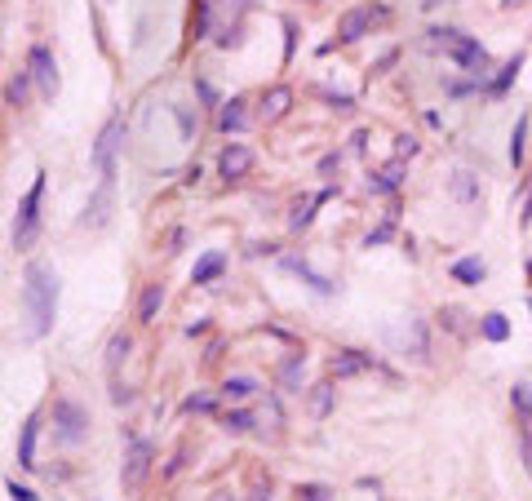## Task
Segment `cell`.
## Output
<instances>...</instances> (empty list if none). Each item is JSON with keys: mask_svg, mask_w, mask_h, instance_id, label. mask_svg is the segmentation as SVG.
I'll return each instance as SVG.
<instances>
[{"mask_svg": "<svg viewBox=\"0 0 532 501\" xmlns=\"http://www.w3.org/2000/svg\"><path fill=\"white\" fill-rule=\"evenodd\" d=\"M289 107H293V94L284 85H275V89H266V94H262V120H280Z\"/></svg>", "mask_w": 532, "mask_h": 501, "instance_id": "11", "label": "cell"}, {"mask_svg": "<svg viewBox=\"0 0 532 501\" xmlns=\"http://www.w3.org/2000/svg\"><path fill=\"white\" fill-rule=\"evenodd\" d=\"M244 125H249V116H244V98H231L227 107H222V116H218V129H222V134H240Z\"/></svg>", "mask_w": 532, "mask_h": 501, "instance_id": "15", "label": "cell"}, {"mask_svg": "<svg viewBox=\"0 0 532 501\" xmlns=\"http://www.w3.org/2000/svg\"><path fill=\"white\" fill-rule=\"evenodd\" d=\"M253 391H258L253 377H227V382H222V395H227V400H249Z\"/></svg>", "mask_w": 532, "mask_h": 501, "instance_id": "22", "label": "cell"}, {"mask_svg": "<svg viewBox=\"0 0 532 501\" xmlns=\"http://www.w3.org/2000/svg\"><path fill=\"white\" fill-rule=\"evenodd\" d=\"M506 5H524V0H506Z\"/></svg>", "mask_w": 532, "mask_h": 501, "instance_id": "37", "label": "cell"}, {"mask_svg": "<svg viewBox=\"0 0 532 501\" xmlns=\"http://www.w3.org/2000/svg\"><path fill=\"white\" fill-rule=\"evenodd\" d=\"M266 493H271V479L262 484V475H253V501H271Z\"/></svg>", "mask_w": 532, "mask_h": 501, "instance_id": "33", "label": "cell"}, {"mask_svg": "<svg viewBox=\"0 0 532 501\" xmlns=\"http://www.w3.org/2000/svg\"><path fill=\"white\" fill-rule=\"evenodd\" d=\"M160 306H165V289H160V284H147V289H142V298H138V320L142 324H156Z\"/></svg>", "mask_w": 532, "mask_h": 501, "instance_id": "12", "label": "cell"}, {"mask_svg": "<svg viewBox=\"0 0 532 501\" xmlns=\"http://www.w3.org/2000/svg\"><path fill=\"white\" fill-rule=\"evenodd\" d=\"M524 134H528V116L515 125V134H510V165H524Z\"/></svg>", "mask_w": 532, "mask_h": 501, "instance_id": "27", "label": "cell"}, {"mask_svg": "<svg viewBox=\"0 0 532 501\" xmlns=\"http://www.w3.org/2000/svg\"><path fill=\"white\" fill-rule=\"evenodd\" d=\"M510 400H515V408L524 413V426H532V386H528V382H519L515 391H510Z\"/></svg>", "mask_w": 532, "mask_h": 501, "instance_id": "26", "label": "cell"}, {"mask_svg": "<svg viewBox=\"0 0 532 501\" xmlns=\"http://www.w3.org/2000/svg\"><path fill=\"white\" fill-rule=\"evenodd\" d=\"M27 89H32V71H18V76L5 85V102H9V107H23Z\"/></svg>", "mask_w": 532, "mask_h": 501, "instance_id": "18", "label": "cell"}, {"mask_svg": "<svg viewBox=\"0 0 532 501\" xmlns=\"http://www.w3.org/2000/svg\"><path fill=\"white\" fill-rule=\"evenodd\" d=\"M54 426H58V439H63V444H85L89 439V413L71 400L54 404Z\"/></svg>", "mask_w": 532, "mask_h": 501, "instance_id": "5", "label": "cell"}, {"mask_svg": "<svg viewBox=\"0 0 532 501\" xmlns=\"http://www.w3.org/2000/svg\"><path fill=\"white\" fill-rule=\"evenodd\" d=\"M479 333L488 337V342H506L510 337V324H506V315H484V320H479Z\"/></svg>", "mask_w": 532, "mask_h": 501, "instance_id": "20", "label": "cell"}, {"mask_svg": "<svg viewBox=\"0 0 532 501\" xmlns=\"http://www.w3.org/2000/svg\"><path fill=\"white\" fill-rule=\"evenodd\" d=\"M107 204H111V182H102V191L85 209V227H102V222H107Z\"/></svg>", "mask_w": 532, "mask_h": 501, "instance_id": "16", "label": "cell"}, {"mask_svg": "<svg viewBox=\"0 0 532 501\" xmlns=\"http://www.w3.org/2000/svg\"><path fill=\"white\" fill-rule=\"evenodd\" d=\"M23 302L27 320H32V337H49L58 320V275L49 262H27L23 275Z\"/></svg>", "mask_w": 532, "mask_h": 501, "instance_id": "1", "label": "cell"}, {"mask_svg": "<svg viewBox=\"0 0 532 501\" xmlns=\"http://www.w3.org/2000/svg\"><path fill=\"white\" fill-rule=\"evenodd\" d=\"M519 67H524V58H510V63H506V71H501V76L493 80V94H506V85L519 76Z\"/></svg>", "mask_w": 532, "mask_h": 501, "instance_id": "28", "label": "cell"}, {"mask_svg": "<svg viewBox=\"0 0 532 501\" xmlns=\"http://www.w3.org/2000/svg\"><path fill=\"white\" fill-rule=\"evenodd\" d=\"M302 364H306V360H302V355H293V360H289V364H284V373H280V382H284V386H298V382H302Z\"/></svg>", "mask_w": 532, "mask_h": 501, "instance_id": "30", "label": "cell"}, {"mask_svg": "<svg viewBox=\"0 0 532 501\" xmlns=\"http://www.w3.org/2000/svg\"><path fill=\"white\" fill-rule=\"evenodd\" d=\"M222 426H227L231 435H244V431H253V413H244V408H231V413H222Z\"/></svg>", "mask_w": 532, "mask_h": 501, "instance_id": "25", "label": "cell"}, {"mask_svg": "<svg viewBox=\"0 0 532 501\" xmlns=\"http://www.w3.org/2000/svg\"><path fill=\"white\" fill-rule=\"evenodd\" d=\"M453 280H462V284H479V280H484V262H479V258H462V262H453Z\"/></svg>", "mask_w": 532, "mask_h": 501, "instance_id": "21", "label": "cell"}, {"mask_svg": "<svg viewBox=\"0 0 532 501\" xmlns=\"http://www.w3.org/2000/svg\"><path fill=\"white\" fill-rule=\"evenodd\" d=\"M151 462H156V448H151V439H129L120 484H125V488H142V479L151 475Z\"/></svg>", "mask_w": 532, "mask_h": 501, "instance_id": "4", "label": "cell"}, {"mask_svg": "<svg viewBox=\"0 0 532 501\" xmlns=\"http://www.w3.org/2000/svg\"><path fill=\"white\" fill-rule=\"evenodd\" d=\"M182 408H187V413H213V395H191Z\"/></svg>", "mask_w": 532, "mask_h": 501, "instance_id": "32", "label": "cell"}, {"mask_svg": "<svg viewBox=\"0 0 532 501\" xmlns=\"http://www.w3.org/2000/svg\"><path fill=\"white\" fill-rule=\"evenodd\" d=\"M368 27H373V14H368V9H351V14L337 23V40H346V45H351V40H360Z\"/></svg>", "mask_w": 532, "mask_h": 501, "instance_id": "10", "label": "cell"}, {"mask_svg": "<svg viewBox=\"0 0 532 501\" xmlns=\"http://www.w3.org/2000/svg\"><path fill=\"white\" fill-rule=\"evenodd\" d=\"M519 448H524V466L532 470V435L524 431V439H519Z\"/></svg>", "mask_w": 532, "mask_h": 501, "instance_id": "34", "label": "cell"}, {"mask_svg": "<svg viewBox=\"0 0 532 501\" xmlns=\"http://www.w3.org/2000/svg\"><path fill=\"white\" fill-rule=\"evenodd\" d=\"M284 267H289V271H298V275H302V280H306V284H311V289H315V293H324V298H329V293H333V280H324V275H315V271H311V267H306V262H302V258H289V262H284Z\"/></svg>", "mask_w": 532, "mask_h": 501, "instance_id": "17", "label": "cell"}, {"mask_svg": "<svg viewBox=\"0 0 532 501\" xmlns=\"http://www.w3.org/2000/svg\"><path fill=\"white\" fill-rule=\"evenodd\" d=\"M329 408H333V386L329 382L311 386V417H329Z\"/></svg>", "mask_w": 532, "mask_h": 501, "instance_id": "24", "label": "cell"}, {"mask_svg": "<svg viewBox=\"0 0 532 501\" xmlns=\"http://www.w3.org/2000/svg\"><path fill=\"white\" fill-rule=\"evenodd\" d=\"M222 271H227V258H222V253H204L196 262V271H191V284H213Z\"/></svg>", "mask_w": 532, "mask_h": 501, "instance_id": "14", "label": "cell"}, {"mask_svg": "<svg viewBox=\"0 0 532 501\" xmlns=\"http://www.w3.org/2000/svg\"><path fill=\"white\" fill-rule=\"evenodd\" d=\"M129 333H116V337H111V346H107V373L111 377H116V368H120V360H125V355H129Z\"/></svg>", "mask_w": 532, "mask_h": 501, "instance_id": "23", "label": "cell"}, {"mask_svg": "<svg viewBox=\"0 0 532 501\" xmlns=\"http://www.w3.org/2000/svg\"><path fill=\"white\" fill-rule=\"evenodd\" d=\"M36 435H40V417H27L23 435H18V466L36 470Z\"/></svg>", "mask_w": 532, "mask_h": 501, "instance_id": "9", "label": "cell"}, {"mask_svg": "<svg viewBox=\"0 0 532 501\" xmlns=\"http://www.w3.org/2000/svg\"><path fill=\"white\" fill-rule=\"evenodd\" d=\"M27 71H32V80L40 85V94H45V98L58 94V63H54V54H49V45H32V54H27Z\"/></svg>", "mask_w": 532, "mask_h": 501, "instance_id": "7", "label": "cell"}, {"mask_svg": "<svg viewBox=\"0 0 532 501\" xmlns=\"http://www.w3.org/2000/svg\"><path fill=\"white\" fill-rule=\"evenodd\" d=\"M125 147V116H111L107 129L98 134V147H94V165L102 173V182L116 178V151Z\"/></svg>", "mask_w": 532, "mask_h": 501, "instance_id": "3", "label": "cell"}, {"mask_svg": "<svg viewBox=\"0 0 532 501\" xmlns=\"http://www.w3.org/2000/svg\"><path fill=\"white\" fill-rule=\"evenodd\" d=\"M5 493H9V501H40V497L32 493V488H23L18 479H9V484H5Z\"/></svg>", "mask_w": 532, "mask_h": 501, "instance_id": "31", "label": "cell"}, {"mask_svg": "<svg viewBox=\"0 0 532 501\" xmlns=\"http://www.w3.org/2000/svg\"><path fill=\"white\" fill-rule=\"evenodd\" d=\"M209 501H235V497H231V493H213Z\"/></svg>", "mask_w": 532, "mask_h": 501, "instance_id": "35", "label": "cell"}, {"mask_svg": "<svg viewBox=\"0 0 532 501\" xmlns=\"http://www.w3.org/2000/svg\"><path fill=\"white\" fill-rule=\"evenodd\" d=\"M293 497H298V501H329L333 493L324 484H298V493H293Z\"/></svg>", "mask_w": 532, "mask_h": 501, "instance_id": "29", "label": "cell"}, {"mask_svg": "<svg viewBox=\"0 0 532 501\" xmlns=\"http://www.w3.org/2000/svg\"><path fill=\"white\" fill-rule=\"evenodd\" d=\"M373 368V360L368 355H360V351H342L333 360V377H360V373H368Z\"/></svg>", "mask_w": 532, "mask_h": 501, "instance_id": "13", "label": "cell"}, {"mask_svg": "<svg viewBox=\"0 0 532 501\" xmlns=\"http://www.w3.org/2000/svg\"><path fill=\"white\" fill-rule=\"evenodd\" d=\"M40 200H45V173H36L32 191H27L23 204H18V218H14V249H27V244L36 240V231H40Z\"/></svg>", "mask_w": 532, "mask_h": 501, "instance_id": "2", "label": "cell"}, {"mask_svg": "<svg viewBox=\"0 0 532 501\" xmlns=\"http://www.w3.org/2000/svg\"><path fill=\"white\" fill-rule=\"evenodd\" d=\"M249 169H253V151L240 147V142H231V147L218 156V173H222L227 182H240Z\"/></svg>", "mask_w": 532, "mask_h": 501, "instance_id": "8", "label": "cell"}, {"mask_svg": "<svg viewBox=\"0 0 532 501\" xmlns=\"http://www.w3.org/2000/svg\"><path fill=\"white\" fill-rule=\"evenodd\" d=\"M444 49H448V58H453V63L462 67V71H475V76H479V71L488 67V49L479 45V40H470L466 32H453Z\"/></svg>", "mask_w": 532, "mask_h": 501, "instance_id": "6", "label": "cell"}, {"mask_svg": "<svg viewBox=\"0 0 532 501\" xmlns=\"http://www.w3.org/2000/svg\"><path fill=\"white\" fill-rule=\"evenodd\" d=\"M448 191H453L457 200H479V178H475V173H453Z\"/></svg>", "mask_w": 532, "mask_h": 501, "instance_id": "19", "label": "cell"}, {"mask_svg": "<svg viewBox=\"0 0 532 501\" xmlns=\"http://www.w3.org/2000/svg\"><path fill=\"white\" fill-rule=\"evenodd\" d=\"M439 5V0H422V9H435Z\"/></svg>", "mask_w": 532, "mask_h": 501, "instance_id": "36", "label": "cell"}]
</instances>
